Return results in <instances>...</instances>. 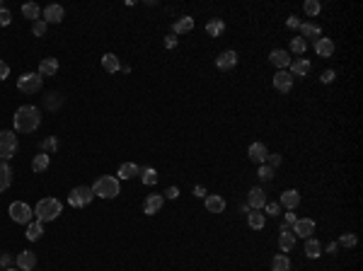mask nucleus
I'll list each match as a JSON object with an SVG mask.
<instances>
[{"mask_svg":"<svg viewBox=\"0 0 363 271\" xmlns=\"http://www.w3.org/2000/svg\"><path fill=\"white\" fill-rule=\"evenodd\" d=\"M2 7H5V5H2V0H0V10H2Z\"/></svg>","mask_w":363,"mask_h":271,"instance_id":"obj_56","label":"nucleus"},{"mask_svg":"<svg viewBox=\"0 0 363 271\" xmlns=\"http://www.w3.org/2000/svg\"><path fill=\"white\" fill-rule=\"evenodd\" d=\"M163 204H165V196H163V194H150V196H146V201H143V213H146V216H155V213L163 208Z\"/></svg>","mask_w":363,"mask_h":271,"instance_id":"obj_10","label":"nucleus"},{"mask_svg":"<svg viewBox=\"0 0 363 271\" xmlns=\"http://www.w3.org/2000/svg\"><path fill=\"white\" fill-rule=\"evenodd\" d=\"M61 211H63V206H61V201L58 199H41L36 206H34V216H36V221L39 223H49V221H56L58 216H61Z\"/></svg>","mask_w":363,"mask_h":271,"instance_id":"obj_2","label":"nucleus"},{"mask_svg":"<svg viewBox=\"0 0 363 271\" xmlns=\"http://www.w3.org/2000/svg\"><path fill=\"white\" fill-rule=\"evenodd\" d=\"M15 264H17L19 271H34V267H36V255H34L32 250H22V252L15 257Z\"/></svg>","mask_w":363,"mask_h":271,"instance_id":"obj_9","label":"nucleus"},{"mask_svg":"<svg viewBox=\"0 0 363 271\" xmlns=\"http://www.w3.org/2000/svg\"><path fill=\"white\" fill-rule=\"evenodd\" d=\"M274 87H276L279 92H291V87H293L291 73H288V70H279V73L274 75Z\"/></svg>","mask_w":363,"mask_h":271,"instance_id":"obj_15","label":"nucleus"},{"mask_svg":"<svg viewBox=\"0 0 363 271\" xmlns=\"http://www.w3.org/2000/svg\"><path fill=\"white\" fill-rule=\"evenodd\" d=\"M310 61H305V58H298V61H291V75H296V78H303V75H308L310 73Z\"/></svg>","mask_w":363,"mask_h":271,"instance_id":"obj_22","label":"nucleus"},{"mask_svg":"<svg viewBox=\"0 0 363 271\" xmlns=\"http://www.w3.org/2000/svg\"><path fill=\"white\" fill-rule=\"evenodd\" d=\"M53 150H58V138L56 136H51V138H46L44 143H41V153H53Z\"/></svg>","mask_w":363,"mask_h":271,"instance_id":"obj_39","label":"nucleus"},{"mask_svg":"<svg viewBox=\"0 0 363 271\" xmlns=\"http://www.w3.org/2000/svg\"><path fill=\"white\" fill-rule=\"evenodd\" d=\"M92 199H95L92 187H75V189H70V194H68V204H70L73 208H82V206H87Z\"/></svg>","mask_w":363,"mask_h":271,"instance_id":"obj_5","label":"nucleus"},{"mask_svg":"<svg viewBox=\"0 0 363 271\" xmlns=\"http://www.w3.org/2000/svg\"><path fill=\"white\" fill-rule=\"evenodd\" d=\"M206 211L208 213H223L225 211V199L218 194H206Z\"/></svg>","mask_w":363,"mask_h":271,"instance_id":"obj_19","label":"nucleus"},{"mask_svg":"<svg viewBox=\"0 0 363 271\" xmlns=\"http://www.w3.org/2000/svg\"><path fill=\"white\" fill-rule=\"evenodd\" d=\"M298 29H300V36H303L305 41H308V39H310V41H317V39L322 36V29H320L317 24H310V22H300Z\"/></svg>","mask_w":363,"mask_h":271,"instance_id":"obj_17","label":"nucleus"},{"mask_svg":"<svg viewBox=\"0 0 363 271\" xmlns=\"http://www.w3.org/2000/svg\"><path fill=\"white\" fill-rule=\"evenodd\" d=\"M296 221H298V218H296V213H293V211H288V213H286V223H288V225H293Z\"/></svg>","mask_w":363,"mask_h":271,"instance_id":"obj_51","label":"nucleus"},{"mask_svg":"<svg viewBox=\"0 0 363 271\" xmlns=\"http://www.w3.org/2000/svg\"><path fill=\"white\" fill-rule=\"evenodd\" d=\"M32 216H34V208H29L24 201H15V204H10V218H12L15 223L27 225V223H32Z\"/></svg>","mask_w":363,"mask_h":271,"instance_id":"obj_7","label":"nucleus"},{"mask_svg":"<svg viewBox=\"0 0 363 271\" xmlns=\"http://www.w3.org/2000/svg\"><path fill=\"white\" fill-rule=\"evenodd\" d=\"M136 175H141V167H138L136 162H124V165L119 167V179H131V177H136Z\"/></svg>","mask_w":363,"mask_h":271,"instance_id":"obj_27","label":"nucleus"},{"mask_svg":"<svg viewBox=\"0 0 363 271\" xmlns=\"http://www.w3.org/2000/svg\"><path fill=\"white\" fill-rule=\"evenodd\" d=\"M44 235V228H41V223L39 221H32V223H27V240H39Z\"/></svg>","mask_w":363,"mask_h":271,"instance_id":"obj_33","label":"nucleus"},{"mask_svg":"<svg viewBox=\"0 0 363 271\" xmlns=\"http://www.w3.org/2000/svg\"><path fill=\"white\" fill-rule=\"evenodd\" d=\"M281 206H286L288 211L298 208V206H300V194H298L296 189H286V191L281 194Z\"/></svg>","mask_w":363,"mask_h":271,"instance_id":"obj_20","label":"nucleus"},{"mask_svg":"<svg viewBox=\"0 0 363 271\" xmlns=\"http://www.w3.org/2000/svg\"><path fill=\"white\" fill-rule=\"evenodd\" d=\"M141 179H143V184L153 187V184L158 182V172H155L153 167H146V170H141Z\"/></svg>","mask_w":363,"mask_h":271,"instance_id":"obj_35","label":"nucleus"},{"mask_svg":"<svg viewBox=\"0 0 363 271\" xmlns=\"http://www.w3.org/2000/svg\"><path fill=\"white\" fill-rule=\"evenodd\" d=\"M191 29H194V19H191L189 15L180 17V19L172 24V32H175V34H186V32H191Z\"/></svg>","mask_w":363,"mask_h":271,"instance_id":"obj_26","label":"nucleus"},{"mask_svg":"<svg viewBox=\"0 0 363 271\" xmlns=\"http://www.w3.org/2000/svg\"><path fill=\"white\" fill-rule=\"evenodd\" d=\"M259 179L262 182H271L274 179V167H269V165H259Z\"/></svg>","mask_w":363,"mask_h":271,"instance_id":"obj_41","label":"nucleus"},{"mask_svg":"<svg viewBox=\"0 0 363 271\" xmlns=\"http://www.w3.org/2000/svg\"><path fill=\"white\" fill-rule=\"evenodd\" d=\"M337 250H339L337 242H330V245H327V252H330V255H337Z\"/></svg>","mask_w":363,"mask_h":271,"instance_id":"obj_53","label":"nucleus"},{"mask_svg":"<svg viewBox=\"0 0 363 271\" xmlns=\"http://www.w3.org/2000/svg\"><path fill=\"white\" fill-rule=\"evenodd\" d=\"M102 68L107 73H116V70H121V61L116 58V53H104L102 56Z\"/></svg>","mask_w":363,"mask_h":271,"instance_id":"obj_23","label":"nucleus"},{"mask_svg":"<svg viewBox=\"0 0 363 271\" xmlns=\"http://www.w3.org/2000/svg\"><path fill=\"white\" fill-rule=\"evenodd\" d=\"M305 48H308V41H305L303 36H296V39L291 41V51H293V53H305Z\"/></svg>","mask_w":363,"mask_h":271,"instance_id":"obj_38","label":"nucleus"},{"mask_svg":"<svg viewBox=\"0 0 363 271\" xmlns=\"http://www.w3.org/2000/svg\"><path fill=\"white\" fill-rule=\"evenodd\" d=\"M165 46H167V48L177 46V39H175V36H167V39H165Z\"/></svg>","mask_w":363,"mask_h":271,"instance_id":"obj_52","label":"nucleus"},{"mask_svg":"<svg viewBox=\"0 0 363 271\" xmlns=\"http://www.w3.org/2000/svg\"><path fill=\"white\" fill-rule=\"evenodd\" d=\"M286 27H288V29H298V27H300V19H298L296 15H291V17L286 19Z\"/></svg>","mask_w":363,"mask_h":271,"instance_id":"obj_46","label":"nucleus"},{"mask_svg":"<svg viewBox=\"0 0 363 271\" xmlns=\"http://www.w3.org/2000/svg\"><path fill=\"white\" fill-rule=\"evenodd\" d=\"M303 10L310 15V17H315V15H320V10H322V5H320V0H305V5H303Z\"/></svg>","mask_w":363,"mask_h":271,"instance_id":"obj_37","label":"nucleus"},{"mask_svg":"<svg viewBox=\"0 0 363 271\" xmlns=\"http://www.w3.org/2000/svg\"><path fill=\"white\" fill-rule=\"evenodd\" d=\"M247 223H249L252 230H262L264 223H266V216H264L262 211H249V213H247Z\"/></svg>","mask_w":363,"mask_h":271,"instance_id":"obj_25","label":"nucleus"},{"mask_svg":"<svg viewBox=\"0 0 363 271\" xmlns=\"http://www.w3.org/2000/svg\"><path fill=\"white\" fill-rule=\"evenodd\" d=\"M32 32H34V36H44V34H46V22H44V19L32 22Z\"/></svg>","mask_w":363,"mask_h":271,"instance_id":"obj_42","label":"nucleus"},{"mask_svg":"<svg viewBox=\"0 0 363 271\" xmlns=\"http://www.w3.org/2000/svg\"><path fill=\"white\" fill-rule=\"evenodd\" d=\"M264 211H266V213L274 218V216H279V211H281V204H274V201H271V204H264Z\"/></svg>","mask_w":363,"mask_h":271,"instance_id":"obj_44","label":"nucleus"},{"mask_svg":"<svg viewBox=\"0 0 363 271\" xmlns=\"http://www.w3.org/2000/svg\"><path fill=\"white\" fill-rule=\"evenodd\" d=\"M17 153V136L12 131H0V160H10Z\"/></svg>","mask_w":363,"mask_h":271,"instance_id":"obj_6","label":"nucleus"},{"mask_svg":"<svg viewBox=\"0 0 363 271\" xmlns=\"http://www.w3.org/2000/svg\"><path fill=\"white\" fill-rule=\"evenodd\" d=\"M61 102H63V99H61V95H58V92H49V95H46V99H44L46 109H58V107H61Z\"/></svg>","mask_w":363,"mask_h":271,"instance_id":"obj_36","label":"nucleus"},{"mask_svg":"<svg viewBox=\"0 0 363 271\" xmlns=\"http://www.w3.org/2000/svg\"><path fill=\"white\" fill-rule=\"evenodd\" d=\"M10 22H12V12H10L7 7H2V10H0V27H7Z\"/></svg>","mask_w":363,"mask_h":271,"instance_id":"obj_43","label":"nucleus"},{"mask_svg":"<svg viewBox=\"0 0 363 271\" xmlns=\"http://www.w3.org/2000/svg\"><path fill=\"white\" fill-rule=\"evenodd\" d=\"M334 78H337V75H334V70H325V73H322V78H320V80H322V82H325V85H330V82H334Z\"/></svg>","mask_w":363,"mask_h":271,"instance_id":"obj_47","label":"nucleus"},{"mask_svg":"<svg viewBox=\"0 0 363 271\" xmlns=\"http://www.w3.org/2000/svg\"><path fill=\"white\" fill-rule=\"evenodd\" d=\"M313 233H315V221L313 218H300V221H296L293 223V235L296 238H313Z\"/></svg>","mask_w":363,"mask_h":271,"instance_id":"obj_8","label":"nucleus"},{"mask_svg":"<svg viewBox=\"0 0 363 271\" xmlns=\"http://www.w3.org/2000/svg\"><path fill=\"white\" fill-rule=\"evenodd\" d=\"M41 85H44V78L39 73H24L17 80V90L24 92V95H36L41 90Z\"/></svg>","mask_w":363,"mask_h":271,"instance_id":"obj_4","label":"nucleus"},{"mask_svg":"<svg viewBox=\"0 0 363 271\" xmlns=\"http://www.w3.org/2000/svg\"><path fill=\"white\" fill-rule=\"evenodd\" d=\"M7 75H10V65L5 61H0V80H5Z\"/></svg>","mask_w":363,"mask_h":271,"instance_id":"obj_50","label":"nucleus"},{"mask_svg":"<svg viewBox=\"0 0 363 271\" xmlns=\"http://www.w3.org/2000/svg\"><path fill=\"white\" fill-rule=\"evenodd\" d=\"M206 32H208L211 36H220V34L225 32V22H223V19H218V17H213V19H208V22H206Z\"/></svg>","mask_w":363,"mask_h":271,"instance_id":"obj_30","label":"nucleus"},{"mask_svg":"<svg viewBox=\"0 0 363 271\" xmlns=\"http://www.w3.org/2000/svg\"><path fill=\"white\" fill-rule=\"evenodd\" d=\"M356 242H359V238H356L354 233H344L337 245H342V247H356Z\"/></svg>","mask_w":363,"mask_h":271,"instance_id":"obj_40","label":"nucleus"},{"mask_svg":"<svg viewBox=\"0 0 363 271\" xmlns=\"http://www.w3.org/2000/svg\"><path fill=\"white\" fill-rule=\"evenodd\" d=\"M315 53L322 56V58H330V56L334 53V41L327 39V36H320V39L315 41Z\"/></svg>","mask_w":363,"mask_h":271,"instance_id":"obj_18","label":"nucleus"},{"mask_svg":"<svg viewBox=\"0 0 363 271\" xmlns=\"http://www.w3.org/2000/svg\"><path fill=\"white\" fill-rule=\"evenodd\" d=\"M10 184H12V170H10V165H7L5 160H0V194H2Z\"/></svg>","mask_w":363,"mask_h":271,"instance_id":"obj_24","label":"nucleus"},{"mask_svg":"<svg viewBox=\"0 0 363 271\" xmlns=\"http://www.w3.org/2000/svg\"><path fill=\"white\" fill-rule=\"evenodd\" d=\"M269 61H271L276 68H281V70H283V68H288V65H291V53H288V51H283V48H274V51L269 53Z\"/></svg>","mask_w":363,"mask_h":271,"instance_id":"obj_16","label":"nucleus"},{"mask_svg":"<svg viewBox=\"0 0 363 271\" xmlns=\"http://www.w3.org/2000/svg\"><path fill=\"white\" fill-rule=\"evenodd\" d=\"M163 196H165V199H177V196H180V189H177V187H170V189H165Z\"/></svg>","mask_w":363,"mask_h":271,"instance_id":"obj_49","label":"nucleus"},{"mask_svg":"<svg viewBox=\"0 0 363 271\" xmlns=\"http://www.w3.org/2000/svg\"><path fill=\"white\" fill-rule=\"evenodd\" d=\"M10 264H12V255H7V252H2V255H0V267H2V269H7Z\"/></svg>","mask_w":363,"mask_h":271,"instance_id":"obj_48","label":"nucleus"},{"mask_svg":"<svg viewBox=\"0 0 363 271\" xmlns=\"http://www.w3.org/2000/svg\"><path fill=\"white\" fill-rule=\"evenodd\" d=\"M41 124V112L34 104H22L15 112V128L19 133H34Z\"/></svg>","mask_w":363,"mask_h":271,"instance_id":"obj_1","label":"nucleus"},{"mask_svg":"<svg viewBox=\"0 0 363 271\" xmlns=\"http://www.w3.org/2000/svg\"><path fill=\"white\" fill-rule=\"evenodd\" d=\"M56 73H58V58H44L39 63V75L41 78H51Z\"/></svg>","mask_w":363,"mask_h":271,"instance_id":"obj_21","label":"nucleus"},{"mask_svg":"<svg viewBox=\"0 0 363 271\" xmlns=\"http://www.w3.org/2000/svg\"><path fill=\"white\" fill-rule=\"evenodd\" d=\"M194 196H206V189H203V187H196V189H194Z\"/></svg>","mask_w":363,"mask_h":271,"instance_id":"obj_54","label":"nucleus"},{"mask_svg":"<svg viewBox=\"0 0 363 271\" xmlns=\"http://www.w3.org/2000/svg\"><path fill=\"white\" fill-rule=\"evenodd\" d=\"M247 155H249V160H252V162H257V165H266L269 150H266V145H264V143H252V145H249V150H247Z\"/></svg>","mask_w":363,"mask_h":271,"instance_id":"obj_12","label":"nucleus"},{"mask_svg":"<svg viewBox=\"0 0 363 271\" xmlns=\"http://www.w3.org/2000/svg\"><path fill=\"white\" fill-rule=\"evenodd\" d=\"M266 165H269V167H279V165H281V155L271 153V155L266 158Z\"/></svg>","mask_w":363,"mask_h":271,"instance_id":"obj_45","label":"nucleus"},{"mask_svg":"<svg viewBox=\"0 0 363 271\" xmlns=\"http://www.w3.org/2000/svg\"><path fill=\"white\" fill-rule=\"evenodd\" d=\"M271 271H291V259L286 255H276L271 259Z\"/></svg>","mask_w":363,"mask_h":271,"instance_id":"obj_31","label":"nucleus"},{"mask_svg":"<svg viewBox=\"0 0 363 271\" xmlns=\"http://www.w3.org/2000/svg\"><path fill=\"white\" fill-rule=\"evenodd\" d=\"M92 194L99 196V199H116L121 194V187H119V179L112 177V175H104L99 177L95 184H92Z\"/></svg>","mask_w":363,"mask_h":271,"instance_id":"obj_3","label":"nucleus"},{"mask_svg":"<svg viewBox=\"0 0 363 271\" xmlns=\"http://www.w3.org/2000/svg\"><path fill=\"white\" fill-rule=\"evenodd\" d=\"M247 201H249V208H252V211L264 208V204H266V194H264V189H262V187H252Z\"/></svg>","mask_w":363,"mask_h":271,"instance_id":"obj_14","label":"nucleus"},{"mask_svg":"<svg viewBox=\"0 0 363 271\" xmlns=\"http://www.w3.org/2000/svg\"><path fill=\"white\" fill-rule=\"evenodd\" d=\"M2 271H19L17 267H7V269H2Z\"/></svg>","mask_w":363,"mask_h":271,"instance_id":"obj_55","label":"nucleus"},{"mask_svg":"<svg viewBox=\"0 0 363 271\" xmlns=\"http://www.w3.org/2000/svg\"><path fill=\"white\" fill-rule=\"evenodd\" d=\"M32 170L39 175V172H44V170H49V155L46 153H39V155H34V160H32Z\"/></svg>","mask_w":363,"mask_h":271,"instance_id":"obj_32","label":"nucleus"},{"mask_svg":"<svg viewBox=\"0 0 363 271\" xmlns=\"http://www.w3.org/2000/svg\"><path fill=\"white\" fill-rule=\"evenodd\" d=\"M22 15H24L27 19L36 22V19H39V5H36V2H24V5H22Z\"/></svg>","mask_w":363,"mask_h":271,"instance_id":"obj_34","label":"nucleus"},{"mask_svg":"<svg viewBox=\"0 0 363 271\" xmlns=\"http://www.w3.org/2000/svg\"><path fill=\"white\" fill-rule=\"evenodd\" d=\"M41 15H44V22H46V24H58V22H63V15H66V12H63L61 5L53 2V5H46Z\"/></svg>","mask_w":363,"mask_h":271,"instance_id":"obj_11","label":"nucleus"},{"mask_svg":"<svg viewBox=\"0 0 363 271\" xmlns=\"http://www.w3.org/2000/svg\"><path fill=\"white\" fill-rule=\"evenodd\" d=\"M320 255H322V245L315 238H308V242H305V257L308 259H317Z\"/></svg>","mask_w":363,"mask_h":271,"instance_id":"obj_29","label":"nucleus"},{"mask_svg":"<svg viewBox=\"0 0 363 271\" xmlns=\"http://www.w3.org/2000/svg\"><path fill=\"white\" fill-rule=\"evenodd\" d=\"M279 247H281V252H291V250L296 247V235H293V230L279 235Z\"/></svg>","mask_w":363,"mask_h":271,"instance_id":"obj_28","label":"nucleus"},{"mask_svg":"<svg viewBox=\"0 0 363 271\" xmlns=\"http://www.w3.org/2000/svg\"><path fill=\"white\" fill-rule=\"evenodd\" d=\"M215 65L220 68V70H232L235 65H237V53L230 48V51H223V53H218V58H215Z\"/></svg>","mask_w":363,"mask_h":271,"instance_id":"obj_13","label":"nucleus"}]
</instances>
